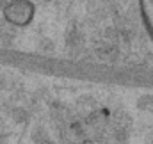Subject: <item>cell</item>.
Instances as JSON below:
<instances>
[{
  "label": "cell",
  "instance_id": "3",
  "mask_svg": "<svg viewBox=\"0 0 153 144\" xmlns=\"http://www.w3.org/2000/svg\"><path fill=\"white\" fill-rule=\"evenodd\" d=\"M39 144H50V143H48V141H41Z\"/></svg>",
  "mask_w": 153,
  "mask_h": 144
},
{
  "label": "cell",
  "instance_id": "2",
  "mask_svg": "<svg viewBox=\"0 0 153 144\" xmlns=\"http://www.w3.org/2000/svg\"><path fill=\"white\" fill-rule=\"evenodd\" d=\"M139 11L143 23L146 27V32L153 39V0H139Z\"/></svg>",
  "mask_w": 153,
  "mask_h": 144
},
{
  "label": "cell",
  "instance_id": "1",
  "mask_svg": "<svg viewBox=\"0 0 153 144\" xmlns=\"http://www.w3.org/2000/svg\"><path fill=\"white\" fill-rule=\"evenodd\" d=\"M36 5L32 0H11L4 7V18L14 27H27L34 20Z\"/></svg>",
  "mask_w": 153,
  "mask_h": 144
}]
</instances>
